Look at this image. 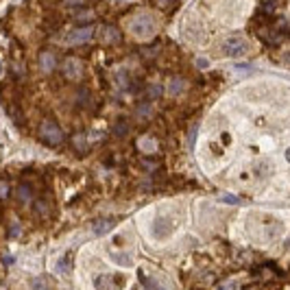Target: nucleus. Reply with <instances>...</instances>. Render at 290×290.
Here are the masks:
<instances>
[{"instance_id": "13", "label": "nucleus", "mask_w": 290, "mask_h": 290, "mask_svg": "<svg viewBox=\"0 0 290 290\" xmlns=\"http://www.w3.org/2000/svg\"><path fill=\"white\" fill-rule=\"evenodd\" d=\"M31 288L33 290H50V281H48V277L39 275V277H35V279L31 281Z\"/></svg>"}, {"instance_id": "2", "label": "nucleus", "mask_w": 290, "mask_h": 290, "mask_svg": "<svg viewBox=\"0 0 290 290\" xmlns=\"http://www.w3.org/2000/svg\"><path fill=\"white\" fill-rule=\"evenodd\" d=\"M127 284L124 275H114V273H101L94 277V288L96 290H122Z\"/></svg>"}, {"instance_id": "1", "label": "nucleus", "mask_w": 290, "mask_h": 290, "mask_svg": "<svg viewBox=\"0 0 290 290\" xmlns=\"http://www.w3.org/2000/svg\"><path fill=\"white\" fill-rule=\"evenodd\" d=\"M129 29H131V33H133L135 37L147 39V37H153L155 35L157 24H155V18L151 16V13H140V16H135L129 22Z\"/></svg>"}, {"instance_id": "21", "label": "nucleus", "mask_w": 290, "mask_h": 290, "mask_svg": "<svg viewBox=\"0 0 290 290\" xmlns=\"http://www.w3.org/2000/svg\"><path fill=\"white\" fill-rule=\"evenodd\" d=\"M3 70H5V63H3V59H0V75H3Z\"/></svg>"}, {"instance_id": "7", "label": "nucleus", "mask_w": 290, "mask_h": 290, "mask_svg": "<svg viewBox=\"0 0 290 290\" xmlns=\"http://www.w3.org/2000/svg\"><path fill=\"white\" fill-rule=\"evenodd\" d=\"M63 75L68 79H81L83 77V63L77 57H68L63 61Z\"/></svg>"}, {"instance_id": "16", "label": "nucleus", "mask_w": 290, "mask_h": 290, "mask_svg": "<svg viewBox=\"0 0 290 290\" xmlns=\"http://www.w3.org/2000/svg\"><path fill=\"white\" fill-rule=\"evenodd\" d=\"M16 194H18V199L22 201V203H29V201H31V190L26 188V186H20Z\"/></svg>"}, {"instance_id": "15", "label": "nucleus", "mask_w": 290, "mask_h": 290, "mask_svg": "<svg viewBox=\"0 0 290 290\" xmlns=\"http://www.w3.org/2000/svg\"><path fill=\"white\" fill-rule=\"evenodd\" d=\"M183 85H186V83H183V79L177 77V79H173V81H170V85H168V92H170V94H173V96H177V94H179V92L183 90Z\"/></svg>"}, {"instance_id": "6", "label": "nucleus", "mask_w": 290, "mask_h": 290, "mask_svg": "<svg viewBox=\"0 0 290 290\" xmlns=\"http://www.w3.org/2000/svg\"><path fill=\"white\" fill-rule=\"evenodd\" d=\"M92 35H94V29L92 26H83V29H75V31H70L68 35H65V44H72V46H77V44H85V42H90Z\"/></svg>"}, {"instance_id": "3", "label": "nucleus", "mask_w": 290, "mask_h": 290, "mask_svg": "<svg viewBox=\"0 0 290 290\" xmlns=\"http://www.w3.org/2000/svg\"><path fill=\"white\" fill-rule=\"evenodd\" d=\"M249 50H251V44H249L245 37H229L227 42L223 44V52L232 59L245 57V55H249Z\"/></svg>"}, {"instance_id": "14", "label": "nucleus", "mask_w": 290, "mask_h": 290, "mask_svg": "<svg viewBox=\"0 0 290 290\" xmlns=\"http://www.w3.org/2000/svg\"><path fill=\"white\" fill-rule=\"evenodd\" d=\"M137 147H140L144 153H153V151L157 149V142L153 140V137H142V140L137 142Z\"/></svg>"}, {"instance_id": "19", "label": "nucleus", "mask_w": 290, "mask_h": 290, "mask_svg": "<svg viewBox=\"0 0 290 290\" xmlns=\"http://www.w3.org/2000/svg\"><path fill=\"white\" fill-rule=\"evenodd\" d=\"M83 3H85V0H63V5H70V7H79Z\"/></svg>"}, {"instance_id": "22", "label": "nucleus", "mask_w": 290, "mask_h": 290, "mask_svg": "<svg viewBox=\"0 0 290 290\" xmlns=\"http://www.w3.org/2000/svg\"><path fill=\"white\" fill-rule=\"evenodd\" d=\"M286 160L290 162V147H288V151H286Z\"/></svg>"}, {"instance_id": "17", "label": "nucleus", "mask_w": 290, "mask_h": 290, "mask_svg": "<svg viewBox=\"0 0 290 290\" xmlns=\"http://www.w3.org/2000/svg\"><path fill=\"white\" fill-rule=\"evenodd\" d=\"M216 290H238V281L227 279V281H223V284L216 286Z\"/></svg>"}, {"instance_id": "5", "label": "nucleus", "mask_w": 290, "mask_h": 290, "mask_svg": "<svg viewBox=\"0 0 290 290\" xmlns=\"http://www.w3.org/2000/svg\"><path fill=\"white\" fill-rule=\"evenodd\" d=\"M175 229H177V221L170 219V216H157V219L153 221V236L160 238V240L168 238Z\"/></svg>"}, {"instance_id": "23", "label": "nucleus", "mask_w": 290, "mask_h": 290, "mask_svg": "<svg viewBox=\"0 0 290 290\" xmlns=\"http://www.w3.org/2000/svg\"><path fill=\"white\" fill-rule=\"evenodd\" d=\"M160 3H162V5H168V3H173V0H160Z\"/></svg>"}, {"instance_id": "10", "label": "nucleus", "mask_w": 290, "mask_h": 290, "mask_svg": "<svg viewBox=\"0 0 290 290\" xmlns=\"http://www.w3.org/2000/svg\"><path fill=\"white\" fill-rule=\"evenodd\" d=\"M114 225H116V221H111V219H107V221H96L94 225H92V232H94L96 236H103V234L111 232V229H114Z\"/></svg>"}, {"instance_id": "4", "label": "nucleus", "mask_w": 290, "mask_h": 290, "mask_svg": "<svg viewBox=\"0 0 290 290\" xmlns=\"http://www.w3.org/2000/svg\"><path fill=\"white\" fill-rule=\"evenodd\" d=\"M39 137H42L46 144H50V147H57V144L63 142L61 129H59L52 120H44L42 122V127H39Z\"/></svg>"}, {"instance_id": "18", "label": "nucleus", "mask_w": 290, "mask_h": 290, "mask_svg": "<svg viewBox=\"0 0 290 290\" xmlns=\"http://www.w3.org/2000/svg\"><path fill=\"white\" fill-rule=\"evenodd\" d=\"M221 201H223V203H232V205H240V203H242L240 196H234V194H223Z\"/></svg>"}, {"instance_id": "12", "label": "nucleus", "mask_w": 290, "mask_h": 290, "mask_svg": "<svg viewBox=\"0 0 290 290\" xmlns=\"http://www.w3.org/2000/svg\"><path fill=\"white\" fill-rule=\"evenodd\" d=\"M70 268H72V253H65L63 258L57 262V271L61 273V275H68Z\"/></svg>"}, {"instance_id": "8", "label": "nucleus", "mask_w": 290, "mask_h": 290, "mask_svg": "<svg viewBox=\"0 0 290 290\" xmlns=\"http://www.w3.org/2000/svg\"><path fill=\"white\" fill-rule=\"evenodd\" d=\"M55 65H57V57L52 55V52H42V55H39V68H42V72H46V75H48V72H52L55 70Z\"/></svg>"}, {"instance_id": "20", "label": "nucleus", "mask_w": 290, "mask_h": 290, "mask_svg": "<svg viewBox=\"0 0 290 290\" xmlns=\"http://www.w3.org/2000/svg\"><path fill=\"white\" fill-rule=\"evenodd\" d=\"M196 63H199V65H201V68H207V65H209V63L205 61V59H199V61H196Z\"/></svg>"}, {"instance_id": "24", "label": "nucleus", "mask_w": 290, "mask_h": 290, "mask_svg": "<svg viewBox=\"0 0 290 290\" xmlns=\"http://www.w3.org/2000/svg\"><path fill=\"white\" fill-rule=\"evenodd\" d=\"M114 3H129V0H114Z\"/></svg>"}, {"instance_id": "9", "label": "nucleus", "mask_w": 290, "mask_h": 290, "mask_svg": "<svg viewBox=\"0 0 290 290\" xmlns=\"http://www.w3.org/2000/svg\"><path fill=\"white\" fill-rule=\"evenodd\" d=\"M109 260L114 262V264H118V266H124V268H129V266H133V258H131V253H109Z\"/></svg>"}, {"instance_id": "11", "label": "nucleus", "mask_w": 290, "mask_h": 290, "mask_svg": "<svg viewBox=\"0 0 290 290\" xmlns=\"http://www.w3.org/2000/svg\"><path fill=\"white\" fill-rule=\"evenodd\" d=\"M101 39L107 42V44H114V42L120 39V31H118L116 26H105V29L101 31Z\"/></svg>"}]
</instances>
